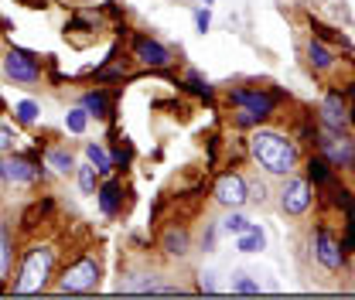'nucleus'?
Segmentation results:
<instances>
[{
	"label": "nucleus",
	"instance_id": "20",
	"mask_svg": "<svg viewBox=\"0 0 355 300\" xmlns=\"http://www.w3.org/2000/svg\"><path fill=\"white\" fill-rule=\"evenodd\" d=\"M164 249H168L171 256H184V253H188V232H184V229H168Z\"/></svg>",
	"mask_w": 355,
	"mask_h": 300
},
{
	"label": "nucleus",
	"instance_id": "19",
	"mask_svg": "<svg viewBox=\"0 0 355 300\" xmlns=\"http://www.w3.org/2000/svg\"><path fill=\"white\" fill-rule=\"evenodd\" d=\"M86 161L99 174H110V168H113V157H110V154H106L99 143H86Z\"/></svg>",
	"mask_w": 355,
	"mask_h": 300
},
{
	"label": "nucleus",
	"instance_id": "31",
	"mask_svg": "<svg viewBox=\"0 0 355 300\" xmlns=\"http://www.w3.org/2000/svg\"><path fill=\"white\" fill-rule=\"evenodd\" d=\"M216 273H202V290L205 294H216V280H212Z\"/></svg>",
	"mask_w": 355,
	"mask_h": 300
},
{
	"label": "nucleus",
	"instance_id": "2",
	"mask_svg": "<svg viewBox=\"0 0 355 300\" xmlns=\"http://www.w3.org/2000/svg\"><path fill=\"white\" fill-rule=\"evenodd\" d=\"M51 266H55V249L51 246L28 249V256L21 263V273H17V283H14V294H38V290H44L48 276H51Z\"/></svg>",
	"mask_w": 355,
	"mask_h": 300
},
{
	"label": "nucleus",
	"instance_id": "9",
	"mask_svg": "<svg viewBox=\"0 0 355 300\" xmlns=\"http://www.w3.org/2000/svg\"><path fill=\"white\" fill-rule=\"evenodd\" d=\"M216 202L222 209H243L250 202V191H246V177L243 174H222L216 181Z\"/></svg>",
	"mask_w": 355,
	"mask_h": 300
},
{
	"label": "nucleus",
	"instance_id": "24",
	"mask_svg": "<svg viewBox=\"0 0 355 300\" xmlns=\"http://www.w3.org/2000/svg\"><path fill=\"white\" fill-rule=\"evenodd\" d=\"M232 290H236V294H260V283H257V280H250L246 273H236Z\"/></svg>",
	"mask_w": 355,
	"mask_h": 300
},
{
	"label": "nucleus",
	"instance_id": "25",
	"mask_svg": "<svg viewBox=\"0 0 355 300\" xmlns=\"http://www.w3.org/2000/svg\"><path fill=\"white\" fill-rule=\"evenodd\" d=\"M14 130L7 127V123H0V154H7V150H14Z\"/></svg>",
	"mask_w": 355,
	"mask_h": 300
},
{
	"label": "nucleus",
	"instance_id": "4",
	"mask_svg": "<svg viewBox=\"0 0 355 300\" xmlns=\"http://www.w3.org/2000/svg\"><path fill=\"white\" fill-rule=\"evenodd\" d=\"M0 181L7 188H28L35 181H42V164H35L31 157H21V154H3L0 157Z\"/></svg>",
	"mask_w": 355,
	"mask_h": 300
},
{
	"label": "nucleus",
	"instance_id": "32",
	"mask_svg": "<svg viewBox=\"0 0 355 300\" xmlns=\"http://www.w3.org/2000/svg\"><path fill=\"white\" fill-rule=\"evenodd\" d=\"M349 120H355V109H352V113H349Z\"/></svg>",
	"mask_w": 355,
	"mask_h": 300
},
{
	"label": "nucleus",
	"instance_id": "15",
	"mask_svg": "<svg viewBox=\"0 0 355 300\" xmlns=\"http://www.w3.org/2000/svg\"><path fill=\"white\" fill-rule=\"evenodd\" d=\"M44 164H48L55 174H72L76 171V157H72V150H65V147H51V150L44 154Z\"/></svg>",
	"mask_w": 355,
	"mask_h": 300
},
{
	"label": "nucleus",
	"instance_id": "13",
	"mask_svg": "<svg viewBox=\"0 0 355 300\" xmlns=\"http://www.w3.org/2000/svg\"><path fill=\"white\" fill-rule=\"evenodd\" d=\"M120 198H123V188L120 181H106L96 188V202H99V212L103 215H116L120 212Z\"/></svg>",
	"mask_w": 355,
	"mask_h": 300
},
{
	"label": "nucleus",
	"instance_id": "12",
	"mask_svg": "<svg viewBox=\"0 0 355 300\" xmlns=\"http://www.w3.org/2000/svg\"><path fill=\"white\" fill-rule=\"evenodd\" d=\"M133 55H137L144 65H150V69H168V65H171V51L161 42H150V38H137V42H133Z\"/></svg>",
	"mask_w": 355,
	"mask_h": 300
},
{
	"label": "nucleus",
	"instance_id": "22",
	"mask_svg": "<svg viewBox=\"0 0 355 300\" xmlns=\"http://www.w3.org/2000/svg\"><path fill=\"white\" fill-rule=\"evenodd\" d=\"M86 127H89V113L83 106L65 113V130H69V133H86Z\"/></svg>",
	"mask_w": 355,
	"mask_h": 300
},
{
	"label": "nucleus",
	"instance_id": "5",
	"mask_svg": "<svg viewBox=\"0 0 355 300\" xmlns=\"http://www.w3.org/2000/svg\"><path fill=\"white\" fill-rule=\"evenodd\" d=\"M321 154L331 168L338 171H352L355 168V140L349 133H338V130H324L321 133Z\"/></svg>",
	"mask_w": 355,
	"mask_h": 300
},
{
	"label": "nucleus",
	"instance_id": "16",
	"mask_svg": "<svg viewBox=\"0 0 355 300\" xmlns=\"http://www.w3.org/2000/svg\"><path fill=\"white\" fill-rule=\"evenodd\" d=\"M308 58L311 65H314V72H328L331 65H335V55H331V48L321 42H311L308 44Z\"/></svg>",
	"mask_w": 355,
	"mask_h": 300
},
{
	"label": "nucleus",
	"instance_id": "10",
	"mask_svg": "<svg viewBox=\"0 0 355 300\" xmlns=\"http://www.w3.org/2000/svg\"><path fill=\"white\" fill-rule=\"evenodd\" d=\"M321 127L349 133V109H345V103H342L338 92H328L324 96V103H321Z\"/></svg>",
	"mask_w": 355,
	"mask_h": 300
},
{
	"label": "nucleus",
	"instance_id": "17",
	"mask_svg": "<svg viewBox=\"0 0 355 300\" xmlns=\"http://www.w3.org/2000/svg\"><path fill=\"white\" fill-rule=\"evenodd\" d=\"M246 229H250V218L239 212V209H229V215L219 222V232H225V236H239Z\"/></svg>",
	"mask_w": 355,
	"mask_h": 300
},
{
	"label": "nucleus",
	"instance_id": "27",
	"mask_svg": "<svg viewBox=\"0 0 355 300\" xmlns=\"http://www.w3.org/2000/svg\"><path fill=\"white\" fill-rule=\"evenodd\" d=\"M188 86H191V92H198V96H209V82H205L198 72H191V76H188Z\"/></svg>",
	"mask_w": 355,
	"mask_h": 300
},
{
	"label": "nucleus",
	"instance_id": "18",
	"mask_svg": "<svg viewBox=\"0 0 355 300\" xmlns=\"http://www.w3.org/2000/svg\"><path fill=\"white\" fill-rule=\"evenodd\" d=\"M83 109L89 116H106L110 113V96L106 92H86L83 96Z\"/></svg>",
	"mask_w": 355,
	"mask_h": 300
},
{
	"label": "nucleus",
	"instance_id": "7",
	"mask_svg": "<svg viewBox=\"0 0 355 300\" xmlns=\"http://www.w3.org/2000/svg\"><path fill=\"white\" fill-rule=\"evenodd\" d=\"M314 259H318L328 273H338V270H342V263H345L342 242H338L324 225H318V229H314Z\"/></svg>",
	"mask_w": 355,
	"mask_h": 300
},
{
	"label": "nucleus",
	"instance_id": "3",
	"mask_svg": "<svg viewBox=\"0 0 355 300\" xmlns=\"http://www.w3.org/2000/svg\"><path fill=\"white\" fill-rule=\"evenodd\" d=\"M99 287V263L92 256H83L58 276V294H89Z\"/></svg>",
	"mask_w": 355,
	"mask_h": 300
},
{
	"label": "nucleus",
	"instance_id": "30",
	"mask_svg": "<svg viewBox=\"0 0 355 300\" xmlns=\"http://www.w3.org/2000/svg\"><path fill=\"white\" fill-rule=\"evenodd\" d=\"M260 120H263V116H257V113H250V109H243V113L236 116L239 127H253V123H260Z\"/></svg>",
	"mask_w": 355,
	"mask_h": 300
},
{
	"label": "nucleus",
	"instance_id": "8",
	"mask_svg": "<svg viewBox=\"0 0 355 300\" xmlns=\"http://www.w3.org/2000/svg\"><path fill=\"white\" fill-rule=\"evenodd\" d=\"M280 209L287 215H304L311 209V184L308 177H291L287 174V181H284V188H280Z\"/></svg>",
	"mask_w": 355,
	"mask_h": 300
},
{
	"label": "nucleus",
	"instance_id": "23",
	"mask_svg": "<svg viewBox=\"0 0 355 300\" xmlns=\"http://www.w3.org/2000/svg\"><path fill=\"white\" fill-rule=\"evenodd\" d=\"M14 113H17V120H21V123H35L42 109H38V103H31V99H21V103L14 106Z\"/></svg>",
	"mask_w": 355,
	"mask_h": 300
},
{
	"label": "nucleus",
	"instance_id": "29",
	"mask_svg": "<svg viewBox=\"0 0 355 300\" xmlns=\"http://www.w3.org/2000/svg\"><path fill=\"white\" fill-rule=\"evenodd\" d=\"M0 256H3V266L10 263V242H7V225H0Z\"/></svg>",
	"mask_w": 355,
	"mask_h": 300
},
{
	"label": "nucleus",
	"instance_id": "21",
	"mask_svg": "<svg viewBox=\"0 0 355 300\" xmlns=\"http://www.w3.org/2000/svg\"><path fill=\"white\" fill-rule=\"evenodd\" d=\"M96 168H92V164H79V168H76V181H79V188H83V195H96Z\"/></svg>",
	"mask_w": 355,
	"mask_h": 300
},
{
	"label": "nucleus",
	"instance_id": "1",
	"mask_svg": "<svg viewBox=\"0 0 355 300\" xmlns=\"http://www.w3.org/2000/svg\"><path fill=\"white\" fill-rule=\"evenodd\" d=\"M250 154L273 177H287V174H294V168H297V147L280 130H253Z\"/></svg>",
	"mask_w": 355,
	"mask_h": 300
},
{
	"label": "nucleus",
	"instance_id": "14",
	"mask_svg": "<svg viewBox=\"0 0 355 300\" xmlns=\"http://www.w3.org/2000/svg\"><path fill=\"white\" fill-rule=\"evenodd\" d=\"M263 246H266L263 229H260V225H253V222H250V229H246V232H239V236H236V249H239V253H260Z\"/></svg>",
	"mask_w": 355,
	"mask_h": 300
},
{
	"label": "nucleus",
	"instance_id": "28",
	"mask_svg": "<svg viewBox=\"0 0 355 300\" xmlns=\"http://www.w3.org/2000/svg\"><path fill=\"white\" fill-rule=\"evenodd\" d=\"M324 168H328V161H311V177H314V181H328V171H324Z\"/></svg>",
	"mask_w": 355,
	"mask_h": 300
},
{
	"label": "nucleus",
	"instance_id": "6",
	"mask_svg": "<svg viewBox=\"0 0 355 300\" xmlns=\"http://www.w3.org/2000/svg\"><path fill=\"white\" fill-rule=\"evenodd\" d=\"M3 72H7V79H14V82H21V86H35V82L42 79V69H38L35 55H28V51H21V48H10V51H7Z\"/></svg>",
	"mask_w": 355,
	"mask_h": 300
},
{
	"label": "nucleus",
	"instance_id": "11",
	"mask_svg": "<svg viewBox=\"0 0 355 300\" xmlns=\"http://www.w3.org/2000/svg\"><path fill=\"white\" fill-rule=\"evenodd\" d=\"M229 99H232L236 106H243V109L257 113V116H270V113H273V106H277V99H273L270 92H253V89H236Z\"/></svg>",
	"mask_w": 355,
	"mask_h": 300
},
{
	"label": "nucleus",
	"instance_id": "33",
	"mask_svg": "<svg viewBox=\"0 0 355 300\" xmlns=\"http://www.w3.org/2000/svg\"><path fill=\"white\" fill-rule=\"evenodd\" d=\"M209 3H216V0H205V7H209Z\"/></svg>",
	"mask_w": 355,
	"mask_h": 300
},
{
	"label": "nucleus",
	"instance_id": "26",
	"mask_svg": "<svg viewBox=\"0 0 355 300\" xmlns=\"http://www.w3.org/2000/svg\"><path fill=\"white\" fill-rule=\"evenodd\" d=\"M195 28H198L202 35H205V31L212 28V10H209V7H202V10H195Z\"/></svg>",
	"mask_w": 355,
	"mask_h": 300
}]
</instances>
